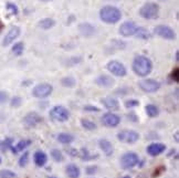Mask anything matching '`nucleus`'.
I'll return each mask as SVG.
<instances>
[{"label":"nucleus","instance_id":"obj_1","mask_svg":"<svg viewBox=\"0 0 179 178\" xmlns=\"http://www.w3.org/2000/svg\"><path fill=\"white\" fill-rule=\"evenodd\" d=\"M133 71L136 75L142 77H147L153 70V62L152 60L145 55H137L133 61Z\"/></svg>","mask_w":179,"mask_h":178},{"label":"nucleus","instance_id":"obj_13","mask_svg":"<svg viewBox=\"0 0 179 178\" xmlns=\"http://www.w3.org/2000/svg\"><path fill=\"white\" fill-rule=\"evenodd\" d=\"M20 32H21V30H20L19 27H12L11 28L10 30L8 31V33L5 36L3 40H2V45L3 47H8V45H10V44L20 36Z\"/></svg>","mask_w":179,"mask_h":178},{"label":"nucleus","instance_id":"obj_6","mask_svg":"<svg viewBox=\"0 0 179 178\" xmlns=\"http://www.w3.org/2000/svg\"><path fill=\"white\" fill-rule=\"evenodd\" d=\"M53 86L49 83H40L32 90V95L37 99H45L52 94Z\"/></svg>","mask_w":179,"mask_h":178},{"label":"nucleus","instance_id":"obj_5","mask_svg":"<svg viewBox=\"0 0 179 178\" xmlns=\"http://www.w3.org/2000/svg\"><path fill=\"white\" fill-rule=\"evenodd\" d=\"M139 162L138 155L134 152H127L123 156L121 157V166L123 169H132L133 167H135L136 165Z\"/></svg>","mask_w":179,"mask_h":178},{"label":"nucleus","instance_id":"obj_22","mask_svg":"<svg viewBox=\"0 0 179 178\" xmlns=\"http://www.w3.org/2000/svg\"><path fill=\"white\" fill-rule=\"evenodd\" d=\"M55 26V21L52 18H44L38 22V27L42 30H50Z\"/></svg>","mask_w":179,"mask_h":178},{"label":"nucleus","instance_id":"obj_39","mask_svg":"<svg viewBox=\"0 0 179 178\" xmlns=\"http://www.w3.org/2000/svg\"><path fill=\"white\" fill-rule=\"evenodd\" d=\"M175 75V82H178V69H175V71H173V77Z\"/></svg>","mask_w":179,"mask_h":178},{"label":"nucleus","instance_id":"obj_42","mask_svg":"<svg viewBox=\"0 0 179 178\" xmlns=\"http://www.w3.org/2000/svg\"><path fill=\"white\" fill-rule=\"evenodd\" d=\"M107 1H119V0H107Z\"/></svg>","mask_w":179,"mask_h":178},{"label":"nucleus","instance_id":"obj_27","mask_svg":"<svg viewBox=\"0 0 179 178\" xmlns=\"http://www.w3.org/2000/svg\"><path fill=\"white\" fill-rule=\"evenodd\" d=\"M75 83H76V81H75V79L73 77H65L61 80V84L65 86V88H73Z\"/></svg>","mask_w":179,"mask_h":178},{"label":"nucleus","instance_id":"obj_40","mask_svg":"<svg viewBox=\"0 0 179 178\" xmlns=\"http://www.w3.org/2000/svg\"><path fill=\"white\" fill-rule=\"evenodd\" d=\"M42 2H49V1H52V0H41Z\"/></svg>","mask_w":179,"mask_h":178},{"label":"nucleus","instance_id":"obj_28","mask_svg":"<svg viewBox=\"0 0 179 178\" xmlns=\"http://www.w3.org/2000/svg\"><path fill=\"white\" fill-rule=\"evenodd\" d=\"M81 124H82L83 127L85 129H88V131L96 129V124L90 120H86V118H82V120H81Z\"/></svg>","mask_w":179,"mask_h":178},{"label":"nucleus","instance_id":"obj_32","mask_svg":"<svg viewBox=\"0 0 179 178\" xmlns=\"http://www.w3.org/2000/svg\"><path fill=\"white\" fill-rule=\"evenodd\" d=\"M16 173L11 172L9 169H2L0 172V178H16Z\"/></svg>","mask_w":179,"mask_h":178},{"label":"nucleus","instance_id":"obj_44","mask_svg":"<svg viewBox=\"0 0 179 178\" xmlns=\"http://www.w3.org/2000/svg\"><path fill=\"white\" fill-rule=\"evenodd\" d=\"M51 178H55V177H51Z\"/></svg>","mask_w":179,"mask_h":178},{"label":"nucleus","instance_id":"obj_8","mask_svg":"<svg viewBox=\"0 0 179 178\" xmlns=\"http://www.w3.org/2000/svg\"><path fill=\"white\" fill-rule=\"evenodd\" d=\"M106 69H107L108 72H111L113 75L119 77H123L127 74V70H126V68H125V65L117 60L110 61V62L107 63V65H106Z\"/></svg>","mask_w":179,"mask_h":178},{"label":"nucleus","instance_id":"obj_17","mask_svg":"<svg viewBox=\"0 0 179 178\" xmlns=\"http://www.w3.org/2000/svg\"><path fill=\"white\" fill-rule=\"evenodd\" d=\"M166 151V145L163 143H152L147 147V153L150 156H158Z\"/></svg>","mask_w":179,"mask_h":178},{"label":"nucleus","instance_id":"obj_15","mask_svg":"<svg viewBox=\"0 0 179 178\" xmlns=\"http://www.w3.org/2000/svg\"><path fill=\"white\" fill-rule=\"evenodd\" d=\"M95 83H96L101 88H105V89H108V88H112L115 83L114 79L111 75H107V74H101L99 77H96L95 80Z\"/></svg>","mask_w":179,"mask_h":178},{"label":"nucleus","instance_id":"obj_19","mask_svg":"<svg viewBox=\"0 0 179 178\" xmlns=\"http://www.w3.org/2000/svg\"><path fill=\"white\" fill-rule=\"evenodd\" d=\"M33 162H34V164H36L37 166H39V167H43L48 162L47 154L42 151H37L36 153H34V155H33Z\"/></svg>","mask_w":179,"mask_h":178},{"label":"nucleus","instance_id":"obj_4","mask_svg":"<svg viewBox=\"0 0 179 178\" xmlns=\"http://www.w3.org/2000/svg\"><path fill=\"white\" fill-rule=\"evenodd\" d=\"M50 117L55 122H66L70 118V112L62 105H56L50 111Z\"/></svg>","mask_w":179,"mask_h":178},{"label":"nucleus","instance_id":"obj_38","mask_svg":"<svg viewBox=\"0 0 179 178\" xmlns=\"http://www.w3.org/2000/svg\"><path fill=\"white\" fill-rule=\"evenodd\" d=\"M84 110H86V111H95V112H99V109H97L96 106H85V109Z\"/></svg>","mask_w":179,"mask_h":178},{"label":"nucleus","instance_id":"obj_29","mask_svg":"<svg viewBox=\"0 0 179 178\" xmlns=\"http://www.w3.org/2000/svg\"><path fill=\"white\" fill-rule=\"evenodd\" d=\"M23 50H25V44L22 43V42H18V43H16L12 47L11 51H12V53L14 55H21L22 52H23Z\"/></svg>","mask_w":179,"mask_h":178},{"label":"nucleus","instance_id":"obj_36","mask_svg":"<svg viewBox=\"0 0 179 178\" xmlns=\"http://www.w3.org/2000/svg\"><path fill=\"white\" fill-rule=\"evenodd\" d=\"M7 7H8V9L12 12V14H18V8H17V6H14V3H8Z\"/></svg>","mask_w":179,"mask_h":178},{"label":"nucleus","instance_id":"obj_26","mask_svg":"<svg viewBox=\"0 0 179 178\" xmlns=\"http://www.w3.org/2000/svg\"><path fill=\"white\" fill-rule=\"evenodd\" d=\"M136 38H139V39H144V40H147V39L150 38V33H149L148 30H146L145 28H141L138 27L137 31L135 33Z\"/></svg>","mask_w":179,"mask_h":178},{"label":"nucleus","instance_id":"obj_18","mask_svg":"<svg viewBox=\"0 0 179 178\" xmlns=\"http://www.w3.org/2000/svg\"><path fill=\"white\" fill-rule=\"evenodd\" d=\"M99 148L103 151V153L106 155V156H112L114 153V147L113 145H112V143L110 142V140H105V138H103V140H99Z\"/></svg>","mask_w":179,"mask_h":178},{"label":"nucleus","instance_id":"obj_3","mask_svg":"<svg viewBox=\"0 0 179 178\" xmlns=\"http://www.w3.org/2000/svg\"><path fill=\"white\" fill-rule=\"evenodd\" d=\"M159 14V6L156 2H146L139 9V16L144 19L154 20Z\"/></svg>","mask_w":179,"mask_h":178},{"label":"nucleus","instance_id":"obj_23","mask_svg":"<svg viewBox=\"0 0 179 178\" xmlns=\"http://www.w3.org/2000/svg\"><path fill=\"white\" fill-rule=\"evenodd\" d=\"M58 140L63 145H69L74 140V136L72 134H69V133H61L58 136Z\"/></svg>","mask_w":179,"mask_h":178},{"label":"nucleus","instance_id":"obj_10","mask_svg":"<svg viewBox=\"0 0 179 178\" xmlns=\"http://www.w3.org/2000/svg\"><path fill=\"white\" fill-rule=\"evenodd\" d=\"M154 32L155 34H157L158 37L166 39V40H174L176 38V32L169 26H165V25L157 26V27L155 28Z\"/></svg>","mask_w":179,"mask_h":178},{"label":"nucleus","instance_id":"obj_14","mask_svg":"<svg viewBox=\"0 0 179 178\" xmlns=\"http://www.w3.org/2000/svg\"><path fill=\"white\" fill-rule=\"evenodd\" d=\"M79 32L81 36L85 37V38H91L95 34L96 29L90 22H82L79 25Z\"/></svg>","mask_w":179,"mask_h":178},{"label":"nucleus","instance_id":"obj_25","mask_svg":"<svg viewBox=\"0 0 179 178\" xmlns=\"http://www.w3.org/2000/svg\"><path fill=\"white\" fill-rule=\"evenodd\" d=\"M31 144V140H20L18 144H17V146L14 148H12V151H14V154H17L18 152H22V151H25V148L28 147V146Z\"/></svg>","mask_w":179,"mask_h":178},{"label":"nucleus","instance_id":"obj_16","mask_svg":"<svg viewBox=\"0 0 179 178\" xmlns=\"http://www.w3.org/2000/svg\"><path fill=\"white\" fill-rule=\"evenodd\" d=\"M42 121L41 116L39 115L37 112H30L28 113L27 115L23 118V123L28 126V127H33V126H37L40 122Z\"/></svg>","mask_w":179,"mask_h":178},{"label":"nucleus","instance_id":"obj_35","mask_svg":"<svg viewBox=\"0 0 179 178\" xmlns=\"http://www.w3.org/2000/svg\"><path fill=\"white\" fill-rule=\"evenodd\" d=\"M139 105V102L138 101H135V100H130V101H126L125 102V106L128 107V109H132V107H135Z\"/></svg>","mask_w":179,"mask_h":178},{"label":"nucleus","instance_id":"obj_2","mask_svg":"<svg viewBox=\"0 0 179 178\" xmlns=\"http://www.w3.org/2000/svg\"><path fill=\"white\" fill-rule=\"evenodd\" d=\"M99 18L107 25H114L122 19V12L115 6L107 5L99 10Z\"/></svg>","mask_w":179,"mask_h":178},{"label":"nucleus","instance_id":"obj_21","mask_svg":"<svg viewBox=\"0 0 179 178\" xmlns=\"http://www.w3.org/2000/svg\"><path fill=\"white\" fill-rule=\"evenodd\" d=\"M66 175L70 178H79L81 175V170L79 166L75 164H70L66 166Z\"/></svg>","mask_w":179,"mask_h":178},{"label":"nucleus","instance_id":"obj_31","mask_svg":"<svg viewBox=\"0 0 179 178\" xmlns=\"http://www.w3.org/2000/svg\"><path fill=\"white\" fill-rule=\"evenodd\" d=\"M28 162H29V152H25L19 159V166L20 167H25L28 165Z\"/></svg>","mask_w":179,"mask_h":178},{"label":"nucleus","instance_id":"obj_33","mask_svg":"<svg viewBox=\"0 0 179 178\" xmlns=\"http://www.w3.org/2000/svg\"><path fill=\"white\" fill-rule=\"evenodd\" d=\"M22 103V100L21 97H19V96H14V97H12L11 99V102H10V104L12 107H19L20 105H21Z\"/></svg>","mask_w":179,"mask_h":178},{"label":"nucleus","instance_id":"obj_43","mask_svg":"<svg viewBox=\"0 0 179 178\" xmlns=\"http://www.w3.org/2000/svg\"><path fill=\"white\" fill-rule=\"evenodd\" d=\"M0 163H1V159H0Z\"/></svg>","mask_w":179,"mask_h":178},{"label":"nucleus","instance_id":"obj_7","mask_svg":"<svg viewBox=\"0 0 179 178\" xmlns=\"http://www.w3.org/2000/svg\"><path fill=\"white\" fill-rule=\"evenodd\" d=\"M117 140L125 144H135L139 140V134L134 129H123L117 134Z\"/></svg>","mask_w":179,"mask_h":178},{"label":"nucleus","instance_id":"obj_11","mask_svg":"<svg viewBox=\"0 0 179 178\" xmlns=\"http://www.w3.org/2000/svg\"><path fill=\"white\" fill-rule=\"evenodd\" d=\"M138 27L134 21H125L123 22L121 25L119 29V32L122 37H132V36H135L136 31H137Z\"/></svg>","mask_w":179,"mask_h":178},{"label":"nucleus","instance_id":"obj_41","mask_svg":"<svg viewBox=\"0 0 179 178\" xmlns=\"http://www.w3.org/2000/svg\"><path fill=\"white\" fill-rule=\"evenodd\" d=\"M176 142H178V133H176Z\"/></svg>","mask_w":179,"mask_h":178},{"label":"nucleus","instance_id":"obj_30","mask_svg":"<svg viewBox=\"0 0 179 178\" xmlns=\"http://www.w3.org/2000/svg\"><path fill=\"white\" fill-rule=\"evenodd\" d=\"M51 157H52L56 163H60L63 160V154H62V152H61L60 149H56V148H54V149L51 151Z\"/></svg>","mask_w":179,"mask_h":178},{"label":"nucleus","instance_id":"obj_9","mask_svg":"<svg viewBox=\"0 0 179 178\" xmlns=\"http://www.w3.org/2000/svg\"><path fill=\"white\" fill-rule=\"evenodd\" d=\"M138 86L146 93H155L160 89V83L154 79H144L139 81Z\"/></svg>","mask_w":179,"mask_h":178},{"label":"nucleus","instance_id":"obj_34","mask_svg":"<svg viewBox=\"0 0 179 178\" xmlns=\"http://www.w3.org/2000/svg\"><path fill=\"white\" fill-rule=\"evenodd\" d=\"M9 95L6 91H0V104H5L8 101Z\"/></svg>","mask_w":179,"mask_h":178},{"label":"nucleus","instance_id":"obj_12","mask_svg":"<svg viewBox=\"0 0 179 178\" xmlns=\"http://www.w3.org/2000/svg\"><path fill=\"white\" fill-rule=\"evenodd\" d=\"M102 123L106 127H116L121 123V117L113 112H107L102 116Z\"/></svg>","mask_w":179,"mask_h":178},{"label":"nucleus","instance_id":"obj_24","mask_svg":"<svg viewBox=\"0 0 179 178\" xmlns=\"http://www.w3.org/2000/svg\"><path fill=\"white\" fill-rule=\"evenodd\" d=\"M145 111H146L147 115L152 118L157 117L159 115V109L154 104H147L146 107H145Z\"/></svg>","mask_w":179,"mask_h":178},{"label":"nucleus","instance_id":"obj_37","mask_svg":"<svg viewBox=\"0 0 179 178\" xmlns=\"http://www.w3.org/2000/svg\"><path fill=\"white\" fill-rule=\"evenodd\" d=\"M95 172H96V166H90V167H88V170H86L88 174H94Z\"/></svg>","mask_w":179,"mask_h":178},{"label":"nucleus","instance_id":"obj_20","mask_svg":"<svg viewBox=\"0 0 179 178\" xmlns=\"http://www.w3.org/2000/svg\"><path fill=\"white\" fill-rule=\"evenodd\" d=\"M102 104L111 112L119 110V102L113 97H105L104 100H102Z\"/></svg>","mask_w":179,"mask_h":178}]
</instances>
